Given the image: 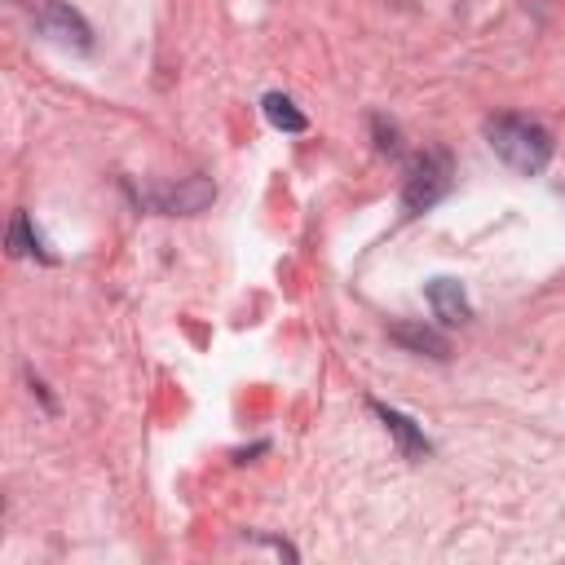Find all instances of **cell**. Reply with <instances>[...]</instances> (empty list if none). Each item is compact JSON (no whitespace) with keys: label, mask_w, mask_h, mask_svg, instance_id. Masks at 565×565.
Here are the masks:
<instances>
[{"label":"cell","mask_w":565,"mask_h":565,"mask_svg":"<svg viewBox=\"0 0 565 565\" xmlns=\"http://www.w3.org/2000/svg\"><path fill=\"white\" fill-rule=\"evenodd\" d=\"M424 296H428L433 313H437L446 327H459V322H468V318H472V305H468V296H463V282H459V278H433V282L424 287Z\"/></svg>","instance_id":"277c9868"},{"label":"cell","mask_w":565,"mask_h":565,"mask_svg":"<svg viewBox=\"0 0 565 565\" xmlns=\"http://www.w3.org/2000/svg\"><path fill=\"white\" fill-rule=\"evenodd\" d=\"M455 181V163L446 150H419L402 177V216H419L428 212Z\"/></svg>","instance_id":"7a4b0ae2"},{"label":"cell","mask_w":565,"mask_h":565,"mask_svg":"<svg viewBox=\"0 0 565 565\" xmlns=\"http://www.w3.org/2000/svg\"><path fill=\"white\" fill-rule=\"evenodd\" d=\"M40 31L53 40V44H62V49H75V53H88L93 49V31H88V22L71 9V4H49L44 13H40Z\"/></svg>","instance_id":"3957f363"},{"label":"cell","mask_w":565,"mask_h":565,"mask_svg":"<svg viewBox=\"0 0 565 565\" xmlns=\"http://www.w3.org/2000/svg\"><path fill=\"white\" fill-rule=\"evenodd\" d=\"M260 110H265V119H269L274 128H282V132H305V128H309V119L296 110V102H291L287 93H265Z\"/></svg>","instance_id":"ba28073f"},{"label":"cell","mask_w":565,"mask_h":565,"mask_svg":"<svg viewBox=\"0 0 565 565\" xmlns=\"http://www.w3.org/2000/svg\"><path fill=\"white\" fill-rule=\"evenodd\" d=\"M371 411H375V415H380V424L397 437V450H402L406 459H424V455L433 450V446H428V437L415 428V419H406L402 411H393V406H384V402H371Z\"/></svg>","instance_id":"8992f818"},{"label":"cell","mask_w":565,"mask_h":565,"mask_svg":"<svg viewBox=\"0 0 565 565\" xmlns=\"http://www.w3.org/2000/svg\"><path fill=\"white\" fill-rule=\"evenodd\" d=\"M212 194H216V185L212 181H203V177H190V181H181V185H172V190H163L159 199H154V207L159 212H168V216H185V212H199V207H207L212 203Z\"/></svg>","instance_id":"5b68a950"},{"label":"cell","mask_w":565,"mask_h":565,"mask_svg":"<svg viewBox=\"0 0 565 565\" xmlns=\"http://www.w3.org/2000/svg\"><path fill=\"white\" fill-rule=\"evenodd\" d=\"M486 141L516 177H534L552 159V132L539 119H525V115H490L486 119Z\"/></svg>","instance_id":"6da1fadb"},{"label":"cell","mask_w":565,"mask_h":565,"mask_svg":"<svg viewBox=\"0 0 565 565\" xmlns=\"http://www.w3.org/2000/svg\"><path fill=\"white\" fill-rule=\"evenodd\" d=\"M388 340H397V344L411 349V353L450 358V340H446L437 327H424V322H393V327H388Z\"/></svg>","instance_id":"52a82bcc"},{"label":"cell","mask_w":565,"mask_h":565,"mask_svg":"<svg viewBox=\"0 0 565 565\" xmlns=\"http://www.w3.org/2000/svg\"><path fill=\"white\" fill-rule=\"evenodd\" d=\"M44 256V260H53L44 247H40V234L31 230V216L26 212H13V225H9V256Z\"/></svg>","instance_id":"9c48e42d"},{"label":"cell","mask_w":565,"mask_h":565,"mask_svg":"<svg viewBox=\"0 0 565 565\" xmlns=\"http://www.w3.org/2000/svg\"><path fill=\"white\" fill-rule=\"evenodd\" d=\"M371 128H375V137H380V141H375V146H380V150H384V154H393V150H397V128H393V124H388V128H384V119H380V115H375V119H371Z\"/></svg>","instance_id":"30bf717a"}]
</instances>
